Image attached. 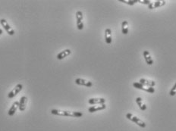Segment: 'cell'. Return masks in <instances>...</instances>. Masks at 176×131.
Instances as JSON below:
<instances>
[{
  "label": "cell",
  "mask_w": 176,
  "mask_h": 131,
  "mask_svg": "<svg viewBox=\"0 0 176 131\" xmlns=\"http://www.w3.org/2000/svg\"><path fill=\"white\" fill-rule=\"evenodd\" d=\"M51 114L54 115L62 117H72V118H81L83 113L80 112H70V111H64V110L52 109Z\"/></svg>",
  "instance_id": "cell-1"
},
{
  "label": "cell",
  "mask_w": 176,
  "mask_h": 131,
  "mask_svg": "<svg viewBox=\"0 0 176 131\" xmlns=\"http://www.w3.org/2000/svg\"><path fill=\"white\" fill-rule=\"evenodd\" d=\"M126 118L128 120H130V121L135 123L136 124L138 125L139 127H142V128H145L147 127V124H146V123L144 121H143L141 118H138L137 116H135V115L130 114V113L126 114Z\"/></svg>",
  "instance_id": "cell-2"
},
{
  "label": "cell",
  "mask_w": 176,
  "mask_h": 131,
  "mask_svg": "<svg viewBox=\"0 0 176 131\" xmlns=\"http://www.w3.org/2000/svg\"><path fill=\"white\" fill-rule=\"evenodd\" d=\"M0 24L2 26V27L4 28L5 30L6 31L8 34L10 35V36H13L15 34V30L9 25V24L7 22L6 20L4 19V18H2V19L0 20Z\"/></svg>",
  "instance_id": "cell-3"
},
{
  "label": "cell",
  "mask_w": 176,
  "mask_h": 131,
  "mask_svg": "<svg viewBox=\"0 0 176 131\" xmlns=\"http://www.w3.org/2000/svg\"><path fill=\"white\" fill-rule=\"evenodd\" d=\"M133 86L135 88L137 89V90H144L145 92H150V93H154L155 92V89L153 87H146L144 86L143 85L140 84L139 82H135L133 84Z\"/></svg>",
  "instance_id": "cell-4"
},
{
  "label": "cell",
  "mask_w": 176,
  "mask_h": 131,
  "mask_svg": "<svg viewBox=\"0 0 176 131\" xmlns=\"http://www.w3.org/2000/svg\"><path fill=\"white\" fill-rule=\"evenodd\" d=\"M23 90V85L21 84H18L15 86V87L11 91V92H9L8 94V97L9 99H12L14 97H15L18 93H19L21 91Z\"/></svg>",
  "instance_id": "cell-5"
},
{
  "label": "cell",
  "mask_w": 176,
  "mask_h": 131,
  "mask_svg": "<svg viewBox=\"0 0 176 131\" xmlns=\"http://www.w3.org/2000/svg\"><path fill=\"white\" fill-rule=\"evenodd\" d=\"M83 13L81 11H78L76 12V20H77V27L79 30L84 29V22H83Z\"/></svg>",
  "instance_id": "cell-6"
},
{
  "label": "cell",
  "mask_w": 176,
  "mask_h": 131,
  "mask_svg": "<svg viewBox=\"0 0 176 131\" xmlns=\"http://www.w3.org/2000/svg\"><path fill=\"white\" fill-rule=\"evenodd\" d=\"M74 82H75V84H76L77 85H79V86H87V87H91V86H93L92 82L89 81V80H87L82 79V78H77Z\"/></svg>",
  "instance_id": "cell-7"
},
{
  "label": "cell",
  "mask_w": 176,
  "mask_h": 131,
  "mask_svg": "<svg viewBox=\"0 0 176 131\" xmlns=\"http://www.w3.org/2000/svg\"><path fill=\"white\" fill-rule=\"evenodd\" d=\"M106 102V99L104 98H91L88 100V103L91 105H102Z\"/></svg>",
  "instance_id": "cell-8"
},
{
  "label": "cell",
  "mask_w": 176,
  "mask_h": 131,
  "mask_svg": "<svg viewBox=\"0 0 176 131\" xmlns=\"http://www.w3.org/2000/svg\"><path fill=\"white\" fill-rule=\"evenodd\" d=\"M139 83L144 86H147V87H154L156 85V82L153 80H150L145 79V78H141L139 80Z\"/></svg>",
  "instance_id": "cell-9"
},
{
  "label": "cell",
  "mask_w": 176,
  "mask_h": 131,
  "mask_svg": "<svg viewBox=\"0 0 176 131\" xmlns=\"http://www.w3.org/2000/svg\"><path fill=\"white\" fill-rule=\"evenodd\" d=\"M166 2L165 1H156L154 2H151L149 5H148V9H155L163 7V5H165Z\"/></svg>",
  "instance_id": "cell-10"
},
{
  "label": "cell",
  "mask_w": 176,
  "mask_h": 131,
  "mask_svg": "<svg viewBox=\"0 0 176 131\" xmlns=\"http://www.w3.org/2000/svg\"><path fill=\"white\" fill-rule=\"evenodd\" d=\"M106 108V104H102V105H95V106H91L88 108V112L90 113H94V112H96L98 111H102V110H104Z\"/></svg>",
  "instance_id": "cell-11"
},
{
  "label": "cell",
  "mask_w": 176,
  "mask_h": 131,
  "mask_svg": "<svg viewBox=\"0 0 176 131\" xmlns=\"http://www.w3.org/2000/svg\"><path fill=\"white\" fill-rule=\"evenodd\" d=\"M19 108V102L15 101L12 105H11V108H9V112H8V114L9 116H13L17 112V108Z\"/></svg>",
  "instance_id": "cell-12"
},
{
  "label": "cell",
  "mask_w": 176,
  "mask_h": 131,
  "mask_svg": "<svg viewBox=\"0 0 176 131\" xmlns=\"http://www.w3.org/2000/svg\"><path fill=\"white\" fill-rule=\"evenodd\" d=\"M143 54H144V59H145V61L147 62V64L148 65H153L154 61H153V60L152 56H151L150 53L149 52V51H147V50H145V51H144V53H143Z\"/></svg>",
  "instance_id": "cell-13"
},
{
  "label": "cell",
  "mask_w": 176,
  "mask_h": 131,
  "mask_svg": "<svg viewBox=\"0 0 176 131\" xmlns=\"http://www.w3.org/2000/svg\"><path fill=\"white\" fill-rule=\"evenodd\" d=\"M105 40L107 44L110 45L112 41V30L110 28H106L105 30Z\"/></svg>",
  "instance_id": "cell-14"
},
{
  "label": "cell",
  "mask_w": 176,
  "mask_h": 131,
  "mask_svg": "<svg viewBox=\"0 0 176 131\" xmlns=\"http://www.w3.org/2000/svg\"><path fill=\"white\" fill-rule=\"evenodd\" d=\"M71 54H72V51L70 49H67L63 50L62 52H59V53L57 55L56 58L58 60H62V59H64L65 58H66V57H68V55H70Z\"/></svg>",
  "instance_id": "cell-15"
},
{
  "label": "cell",
  "mask_w": 176,
  "mask_h": 131,
  "mask_svg": "<svg viewBox=\"0 0 176 131\" xmlns=\"http://www.w3.org/2000/svg\"><path fill=\"white\" fill-rule=\"evenodd\" d=\"M27 102V96H22L21 98L19 101V108L18 109L21 111V112H24L25 108H26V105Z\"/></svg>",
  "instance_id": "cell-16"
},
{
  "label": "cell",
  "mask_w": 176,
  "mask_h": 131,
  "mask_svg": "<svg viewBox=\"0 0 176 131\" xmlns=\"http://www.w3.org/2000/svg\"><path fill=\"white\" fill-rule=\"evenodd\" d=\"M136 102H137V104L138 105L141 110H142V111H146V110H147V105L143 102L142 99L141 97H137V99H136Z\"/></svg>",
  "instance_id": "cell-17"
},
{
  "label": "cell",
  "mask_w": 176,
  "mask_h": 131,
  "mask_svg": "<svg viewBox=\"0 0 176 131\" xmlns=\"http://www.w3.org/2000/svg\"><path fill=\"white\" fill-rule=\"evenodd\" d=\"M122 32L124 35H127L128 33V22L124 21L122 24Z\"/></svg>",
  "instance_id": "cell-18"
},
{
  "label": "cell",
  "mask_w": 176,
  "mask_h": 131,
  "mask_svg": "<svg viewBox=\"0 0 176 131\" xmlns=\"http://www.w3.org/2000/svg\"><path fill=\"white\" fill-rule=\"evenodd\" d=\"M119 2L125 3L128 5H134L135 3L138 2V0H119Z\"/></svg>",
  "instance_id": "cell-19"
},
{
  "label": "cell",
  "mask_w": 176,
  "mask_h": 131,
  "mask_svg": "<svg viewBox=\"0 0 176 131\" xmlns=\"http://www.w3.org/2000/svg\"><path fill=\"white\" fill-rule=\"evenodd\" d=\"M169 95L171 96H174L176 95V83L175 84V85L172 86V88L171 89V90L169 92Z\"/></svg>",
  "instance_id": "cell-20"
},
{
  "label": "cell",
  "mask_w": 176,
  "mask_h": 131,
  "mask_svg": "<svg viewBox=\"0 0 176 131\" xmlns=\"http://www.w3.org/2000/svg\"><path fill=\"white\" fill-rule=\"evenodd\" d=\"M138 2L142 3V4L144 5H149L152 2H151V1H149V0H138Z\"/></svg>",
  "instance_id": "cell-21"
},
{
  "label": "cell",
  "mask_w": 176,
  "mask_h": 131,
  "mask_svg": "<svg viewBox=\"0 0 176 131\" xmlns=\"http://www.w3.org/2000/svg\"><path fill=\"white\" fill-rule=\"evenodd\" d=\"M3 33V31H2V30L0 28V35H2V33Z\"/></svg>",
  "instance_id": "cell-22"
}]
</instances>
